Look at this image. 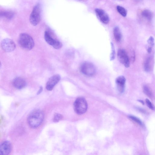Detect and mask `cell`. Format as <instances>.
<instances>
[{
    "label": "cell",
    "mask_w": 155,
    "mask_h": 155,
    "mask_svg": "<svg viewBox=\"0 0 155 155\" xmlns=\"http://www.w3.org/2000/svg\"><path fill=\"white\" fill-rule=\"evenodd\" d=\"M43 112L40 109H36L31 113L28 116L27 121L29 126L33 128L40 126L44 119Z\"/></svg>",
    "instance_id": "6da1fadb"
},
{
    "label": "cell",
    "mask_w": 155,
    "mask_h": 155,
    "mask_svg": "<svg viewBox=\"0 0 155 155\" xmlns=\"http://www.w3.org/2000/svg\"><path fill=\"white\" fill-rule=\"evenodd\" d=\"M18 42L20 46L26 50L31 49L34 46V42L32 38L26 33H22L20 35Z\"/></svg>",
    "instance_id": "7a4b0ae2"
},
{
    "label": "cell",
    "mask_w": 155,
    "mask_h": 155,
    "mask_svg": "<svg viewBox=\"0 0 155 155\" xmlns=\"http://www.w3.org/2000/svg\"><path fill=\"white\" fill-rule=\"evenodd\" d=\"M74 108L78 114L81 115L85 113L88 108L87 103L85 99L82 97L78 98L74 103Z\"/></svg>",
    "instance_id": "3957f363"
},
{
    "label": "cell",
    "mask_w": 155,
    "mask_h": 155,
    "mask_svg": "<svg viewBox=\"0 0 155 155\" xmlns=\"http://www.w3.org/2000/svg\"><path fill=\"white\" fill-rule=\"evenodd\" d=\"M41 8L38 4L34 7L29 18L30 23L34 26H36L40 22L41 19Z\"/></svg>",
    "instance_id": "277c9868"
},
{
    "label": "cell",
    "mask_w": 155,
    "mask_h": 155,
    "mask_svg": "<svg viewBox=\"0 0 155 155\" xmlns=\"http://www.w3.org/2000/svg\"><path fill=\"white\" fill-rule=\"evenodd\" d=\"M80 70L84 74L88 76H94L96 71L95 66L88 62H85L82 64L80 67Z\"/></svg>",
    "instance_id": "5b68a950"
},
{
    "label": "cell",
    "mask_w": 155,
    "mask_h": 155,
    "mask_svg": "<svg viewBox=\"0 0 155 155\" xmlns=\"http://www.w3.org/2000/svg\"><path fill=\"white\" fill-rule=\"evenodd\" d=\"M44 38L46 42L56 49H59L62 46V44L56 39L54 38L51 33L48 31L45 32Z\"/></svg>",
    "instance_id": "8992f818"
},
{
    "label": "cell",
    "mask_w": 155,
    "mask_h": 155,
    "mask_svg": "<svg viewBox=\"0 0 155 155\" xmlns=\"http://www.w3.org/2000/svg\"><path fill=\"white\" fill-rule=\"evenodd\" d=\"M118 57L120 62L124 65L126 68L130 66V61L128 55L126 51L123 49H120L118 52Z\"/></svg>",
    "instance_id": "52a82bcc"
},
{
    "label": "cell",
    "mask_w": 155,
    "mask_h": 155,
    "mask_svg": "<svg viewBox=\"0 0 155 155\" xmlns=\"http://www.w3.org/2000/svg\"><path fill=\"white\" fill-rule=\"evenodd\" d=\"M1 46L3 49L6 52H11L16 48V44L13 41L8 38L5 39L2 41Z\"/></svg>",
    "instance_id": "ba28073f"
},
{
    "label": "cell",
    "mask_w": 155,
    "mask_h": 155,
    "mask_svg": "<svg viewBox=\"0 0 155 155\" xmlns=\"http://www.w3.org/2000/svg\"><path fill=\"white\" fill-rule=\"evenodd\" d=\"M61 79L58 75H54L51 77L47 82L46 88L48 91H51L59 82Z\"/></svg>",
    "instance_id": "9c48e42d"
},
{
    "label": "cell",
    "mask_w": 155,
    "mask_h": 155,
    "mask_svg": "<svg viewBox=\"0 0 155 155\" xmlns=\"http://www.w3.org/2000/svg\"><path fill=\"white\" fill-rule=\"evenodd\" d=\"M12 146L11 143L8 141L3 142L0 146V155H7L11 152Z\"/></svg>",
    "instance_id": "30bf717a"
},
{
    "label": "cell",
    "mask_w": 155,
    "mask_h": 155,
    "mask_svg": "<svg viewBox=\"0 0 155 155\" xmlns=\"http://www.w3.org/2000/svg\"><path fill=\"white\" fill-rule=\"evenodd\" d=\"M96 14L100 20L104 24H108L109 21V19L108 14L103 10L97 9L96 10Z\"/></svg>",
    "instance_id": "8fae6325"
},
{
    "label": "cell",
    "mask_w": 155,
    "mask_h": 155,
    "mask_svg": "<svg viewBox=\"0 0 155 155\" xmlns=\"http://www.w3.org/2000/svg\"><path fill=\"white\" fill-rule=\"evenodd\" d=\"M14 87L16 88L20 89L25 88L26 85L25 80L21 77H17L14 79L13 82Z\"/></svg>",
    "instance_id": "7c38bea8"
},
{
    "label": "cell",
    "mask_w": 155,
    "mask_h": 155,
    "mask_svg": "<svg viewBox=\"0 0 155 155\" xmlns=\"http://www.w3.org/2000/svg\"><path fill=\"white\" fill-rule=\"evenodd\" d=\"M126 82L125 78L123 76L118 77L116 80V82L118 91L122 93L125 89V84Z\"/></svg>",
    "instance_id": "4fadbf2b"
},
{
    "label": "cell",
    "mask_w": 155,
    "mask_h": 155,
    "mask_svg": "<svg viewBox=\"0 0 155 155\" xmlns=\"http://www.w3.org/2000/svg\"><path fill=\"white\" fill-rule=\"evenodd\" d=\"M142 17L148 21H151L153 18V14L149 10H145L141 13Z\"/></svg>",
    "instance_id": "5bb4252c"
},
{
    "label": "cell",
    "mask_w": 155,
    "mask_h": 155,
    "mask_svg": "<svg viewBox=\"0 0 155 155\" xmlns=\"http://www.w3.org/2000/svg\"><path fill=\"white\" fill-rule=\"evenodd\" d=\"M14 13L11 11H4L1 12V17L7 19H12L14 16Z\"/></svg>",
    "instance_id": "9a60e30c"
},
{
    "label": "cell",
    "mask_w": 155,
    "mask_h": 155,
    "mask_svg": "<svg viewBox=\"0 0 155 155\" xmlns=\"http://www.w3.org/2000/svg\"><path fill=\"white\" fill-rule=\"evenodd\" d=\"M114 34L115 38L117 42H120L122 39L121 34L119 28L115 27L114 30Z\"/></svg>",
    "instance_id": "2e32d148"
},
{
    "label": "cell",
    "mask_w": 155,
    "mask_h": 155,
    "mask_svg": "<svg viewBox=\"0 0 155 155\" xmlns=\"http://www.w3.org/2000/svg\"><path fill=\"white\" fill-rule=\"evenodd\" d=\"M151 59L148 57L146 59L144 65V69L145 71L146 72H149L151 70L150 66Z\"/></svg>",
    "instance_id": "e0dca14e"
},
{
    "label": "cell",
    "mask_w": 155,
    "mask_h": 155,
    "mask_svg": "<svg viewBox=\"0 0 155 155\" xmlns=\"http://www.w3.org/2000/svg\"><path fill=\"white\" fill-rule=\"evenodd\" d=\"M128 117L130 119L136 123L138 125L141 127L143 126V123L142 121L137 117L133 115H130Z\"/></svg>",
    "instance_id": "ac0fdd59"
},
{
    "label": "cell",
    "mask_w": 155,
    "mask_h": 155,
    "mask_svg": "<svg viewBox=\"0 0 155 155\" xmlns=\"http://www.w3.org/2000/svg\"><path fill=\"white\" fill-rule=\"evenodd\" d=\"M118 12L123 17H126L127 16V12L126 10L124 7L118 6L117 7Z\"/></svg>",
    "instance_id": "d6986e66"
},
{
    "label": "cell",
    "mask_w": 155,
    "mask_h": 155,
    "mask_svg": "<svg viewBox=\"0 0 155 155\" xmlns=\"http://www.w3.org/2000/svg\"><path fill=\"white\" fill-rule=\"evenodd\" d=\"M143 90L145 94L149 97L151 98L152 97V92L148 87L146 85L144 86L143 87Z\"/></svg>",
    "instance_id": "ffe728a7"
},
{
    "label": "cell",
    "mask_w": 155,
    "mask_h": 155,
    "mask_svg": "<svg viewBox=\"0 0 155 155\" xmlns=\"http://www.w3.org/2000/svg\"><path fill=\"white\" fill-rule=\"evenodd\" d=\"M63 118V116L61 115L58 113H55L54 115L53 121L55 122H58L62 119Z\"/></svg>",
    "instance_id": "44dd1931"
},
{
    "label": "cell",
    "mask_w": 155,
    "mask_h": 155,
    "mask_svg": "<svg viewBox=\"0 0 155 155\" xmlns=\"http://www.w3.org/2000/svg\"><path fill=\"white\" fill-rule=\"evenodd\" d=\"M146 103L148 107L152 110H154L155 108L151 102L148 99L146 100Z\"/></svg>",
    "instance_id": "7402d4cb"
},
{
    "label": "cell",
    "mask_w": 155,
    "mask_h": 155,
    "mask_svg": "<svg viewBox=\"0 0 155 155\" xmlns=\"http://www.w3.org/2000/svg\"><path fill=\"white\" fill-rule=\"evenodd\" d=\"M112 46V53L110 56V59L112 60L114 59L115 58V51L114 46L113 43H111Z\"/></svg>",
    "instance_id": "603a6c76"
},
{
    "label": "cell",
    "mask_w": 155,
    "mask_h": 155,
    "mask_svg": "<svg viewBox=\"0 0 155 155\" xmlns=\"http://www.w3.org/2000/svg\"><path fill=\"white\" fill-rule=\"evenodd\" d=\"M148 42L151 46H153L154 45V40L153 37H151L148 40Z\"/></svg>",
    "instance_id": "cb8c5ba5"
},
{
    "label": "cell",
    "mask_w": 155,
    "mask_h": 155,
    "mask_svg": "<svg viewBox=\"0 0 155 155\" xmlns=\"http://www.w3.org/2000/svg\"><path fill=\"white\" fill-rule=\"evenodd\" d=\"M43 88L42 87H41L40 88V89L38 91V92H37V94L39 95L40 94V93L42 92L43 91Z\"/></svg>",
    "instance_id": "d4e9b609"
},
{
    "label": "cell",
    "mask_w": 155,
    "mask_h": 155,
    "mask_svg": "<svg viewBox=\"0 0 155 155\" xmlns=\"http://www.w3.org/2000/svg\"><path fill=\"white\" fill-rule=\"evenodd\" d=\"M152 51L151 48V47H149L148 48L147 50L148 52V53H151Z\"/></svg>",
    "instance_id": "484cf974"
},
{
    "label": "cell",
    "mask_w": 155,
    "mask_h": 155,
    "mask_svg": "<svg viewBox=\"0 0 155 155\" xmlns=\"http://www.w3.org/2000/svg\"><path fill=\"white\" fill-rule=\"evenodd\" d=\"M139 101L143 104L144 105V103L143 101H142V100H139Z\"/></svg>",
    "instance_id": "4316f807"
}]
</instances>
